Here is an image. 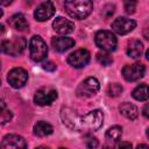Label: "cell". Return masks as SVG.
<instances>
[{"instance_id": "cell-36", "label": "cell", "mask_w": 149, "mask_h": 149, "mask_svg": "<svg viewBox=\"0 0 149 149\" xmlns=\"http://www.w3.org/2000/svg\"><path fill=\"white\" fill-rule=\"evenodd\" d=\"M59 149H68V148H59Z\"/></svg>"}, {"instance_id": "cell-29", "label": "cell", "mask_w": 149, "mask_h": 149, "mask_svg": "<svg viewBox=\"0 0 149 149\" xmlns=\"http://www.w3.org/2000/svg\"><path fill=\"white\" fill-rule=\"evenodd\" d=\"M42 68L44 70H47V71H55L56 70V65L52 62H45V63H43Z\"/></svg>"}, {"instance_id": "cell-32", "label": "cell", "mask_w": 149, "mask_h": 149, "mask_svg": "<svg viewBox=\"0 0 149 149\" xmlns=\"http://www.w3.org/2000/svg\"><path fill=\"white\" fill-rule=\"evenodd\" d=\"M9 3H12V1H1L0 0V5H9Z\"/></svg>"}, {"instance_id": "cell-5", "label": "cell", "mask_w": 149, "mask_h": 149, "mask_svg": "<svg viewBox=\"0 0 149 149\" xmlns=\"http://www.w3.org/2000/svg\"><path fill=\"white\" fill-rule=\"evenodd\" d=\"M94 41H95L97 47L104 51L109 52V51H114L116 49V44H118L116 37L109 30H99L95 34Z\"/></svg>"}, {"instance_id": "cell-9", "label": "cell", "mask_w": 149, "mask_h": 149, "mask_svg": "<svg viewBox=\"0 0 149 149\" xmlns=\"http://www.w3.org/2000/svg\"><path fill=\"white\" fill-rule=\"evenodd\" d=\"M57 98V91L54 88H40L34 95V101L36 105L47 106L51 105Z\"/></svg>"}, {"instance_id": "cell-3", "label": "cell", "mask_w": 149, "mask_h": 149, "mask_svg": "<svg viewBox=\"0 0 149 149\" xmlns=\"http://www.w3.org/2000/svg\"><path fill=\"white\" fill-rule=\"evenodd\" d=\"M104 122V114L100 109H93L86 115L81 116L79 120V129L98 130Z\"/></svg>"}, {"instance_id": "cell-17", "label": "cell", "mask_w": 149, "mask_h": 149, "mask_svg": "<svg viewBox=\"0 0 149 149\" xmlns=\"http://www.w3.org/2000/svg\"><path fill=\"white\" fill-rule=\"evenodd\" d=\"M8 23L16 30L19 31H24L28 29V22L24 17L23 14L21 13H17V14H14L12 15L9 19H8Z\"/></svg>"}, {"instance_id": "cell-30", "label": "cell", "mask_w": 149, "mask_h": 149, "mask_svg": "<svg viewBox=\"0 0 149 149\" xmlns=\"http://www.w3.org/2000/svg\"><path fill=\"white\" fill-rule=\"evenodd\" d=\"M143 115H144L146 118H148V105H146V106L143 107Z\"/></svg>"}, {"instance_id": "cell-20", "label": "cell", "mask_w": 149, "mask_h": 149, "mask_svg": "<svg viewBox=\"0 0 149 149\" xmlns=\"http://www.w3.org/2000/svg\"><path fill=\"white\" fill-rule=\"evenodd\" d=\"M143 52V44L139 40L132 41L127 47V55L132 58H139Z\"/></svg>"}, {"instance_id": "cell-19", "label": "cell", "mask_w": 149, "mask_h": 149, "mask_svg": "<svg viewBox=\"0 0 149 149\" xmlns=\"http://www.w3.org/2000/svg\"><path fill=\"white\" fill-rule=\"evenodd\" d=\"M120 112L122 115H125L127 119H130V120H135L139 115L137 107L130 102H122L120 105Z\"/></svg>"}, {"instance_id": "cell-14", "label": "cell", "mask_w": 149, "mask_h": 149, "mask_svg": "<svg viewBox=\"0 0 149 149\" xmlns=\"http://www.w3.org/2000/svg\"><path fill=\"white\" fill-rule=\"evenodd\" d=\"M52 28L56 33L61 34V35H66L70 34L74 30V23L71 22L70 20H66L62 16L56 17L52 22Z\"/></svg>"}, {"instance_id": "cell-1", "label": "cell", "mask_w": 149, "mask_h": 149, "mask_svg": "<svg viewBox=\"0 0 149 149\" xmlns=\"http://www.w3.org/2000/svg\"><path fill=\"white\" fill-rule=\"evenodd\" d=\"M64 8L71 17L83 20L91 14L93 9V3L90 0H72L65 1Z\"/></svg>"}, {"instance_id": "cell-27", "label": "cell", "mask_w": 149, "mask_h": 149, "mask_svg": "<svg viewBox=\"0 0 149 149\" xmlns=\"http://www.w3.org/2000/svg\"><path fill=\"white\" fill-rule=\"evenodd\" d=\"M136 2L135 1H126L125 2V12L127 14H133L135 12Z\"/></svg>"}, {"instance_id": "cell-37", "label": "cell", "mask_w": 149, "mask_h": 149, "mask_svg": "<svg viewBox=\"0 0 149 149\" xmlns=\"http://www.w3.org/2000/svg\"><path fill=\"white\" fill-rule=\"evenodd\" d=\"M0 68H1V62H0Z\"/></svg>"}, {"instance_id": "cell-31", "label": "cell", "mask_w": 149, "mask_h": 149, "mask_svg": "<svg viewBox=\"0 0 149 149\" xmlns=\"http://www.w3.org/2000/svg\"><path fill=\"white\" fill-rule=\"evenodd\" d=\"M136 149H149V148H148V146H147V144H139Z\"/></svg>"}, {"instance_id": "cell-11", "label": "cell", "mask_w": 149, "mask_h": 149, "mask_svg": "<svg viewBox=\"0 0 149 149\" xmlns=\"http://www.w3.org/2000/svg\"><path fill=\"white\" fill-rule=\"evenodd\" d=\"M1 149H27V142L21 135L8 134L2 139Z\"/></svg>"}, {"instance_id": "cell-23", "label": "cell", "mask_w": 149, "mask_h": 149, "mask_svg": "<svg viewBox=\"0 0 149 149\" xmlns=\"http://www.w3.org/2000/svg\"><path fill=\"white\" fill-rule=\"evenodd\" d=\"M122 135V128L120 126H113L106 132V137L111 141H119Z\"/></svg>"}, {"instance_id": "cell-22", "label": "cell", "mask_w": 149, "mask_h": 149, "mask_svg": "<svg viewBox=\"0 0 149 149\" xmlns=\"http://www.w3.org/2000/svg\"><path fill=\"white\" fill-rule=\"evenodd\" d=\"M13 118V114L10 109L7 107L6 102L3 100H0V125L8 123Z\"/></svg>"}, {"instance_id": "cell-12", "label": "cell", "mask_w": 149, "mask_h": 149, "mask_svg": "<svg viewBox=\"0 0 149 149\" xmlns=\"http://www.w3.org/2000/svg\"><path fill=\"white\" fill-rule=\"evenodd\" d=\"M136 27V22L132 19L128 17H118L114 20V22L112 23V28L115 33H118L119 35H126L128 33H130L134 28Z\"/></svg>"}, {"instance_id": "cell-33", "label": "cell", "mask_w": 149, "mask_h": 149, "mask_svg": "<svg viewBox=\"0 0 149 149\" xmlns=\"http://www.w3.org/2000/svg\"><path fill=\"white\" fill-rule=\"evenodd\" d=\"M35 149H50V148L49 147H45V146H40V147L35 148Z\"/></svg>"}, {"instance_id": "cell-6", "label": "cell", "mask_w": 149, "mask_h": 149, "mask_svg": "<svg viewBox=\"0 0 149 149\" xmlns=\"http://www.w3.org/2000/svg\"><path fill=\"white\" fill-rule=\"evenodd\" d=\"M100 88V84L97 78L88 77L84 81L79 84V86L76 90V93L78 97H93Z\"/></svg>"}, {"instance_id": "cell-16", "label": "cell", "mask_w": 149, "mask_h": 149, "mask_svg": "<svg viewBox=\"0 0 149 149\" xmlns=\"http://www.w3.org/2000/svg\"><path fill=\"white\" fill-rule=\"evenodd\" d=\"M51 44L54 49L58 52H64L69 49H71L74 45V40L71 37H65V36H58V37H52Z\"/></svg>"}, {"instance_id": "cell-25", "label": "cell", "mask_w": 149, "mask_h": 149, "mask_svg": "<svg viewBox=\"0 0 149 149\" xmlns=\"http://www.w3.org/2000/svg\"><path fill=\"white\" fill-rule=\"evenodd\" d=\"M122 92V86L118 83H112L107 87V93L109 97H118Z\"/></svg>"}, {"instance_id": "cell-24", "label": "cell", "mask_w": 149, "mask_h": 149, "mask_svg": "<svg viewBox=\"0 0 149 149\" xmlns=\"http://www.w3.org/2000/svg\"><path fill=\"white\" fill-rule=\"evenodd\" d=\"M97 61L104 66H108V65H111L113 63L112 56L109 54H107V52H98L97 54Z\"/></svg>"}, {"instance_id": "cell-13", "label": "cell", "mask_w": 149, "mask_h": 149, "mask_svg": "<svg viewBox=\"0 0 149 149\" xmlns=\"http://www.w3.org/2000/svg\"><path fill=\"white\" fill-rule=\"evenodd\" d=\"M55 6L51 1H44L42 2L41 5L37 6V8L35 9V13H34V16L37 21H47L49 20L50 17L54 16L55 14Z\"/></svg>"}, {"instance_id": "cell-8", "label": "cell", "mask_w": 149, "mask_h": 149, "mask_svg": "<svg viewBox=\"0 0 149 149\" xmlns=\"http://www.w3.org/2000/svg\"><path fill=\"white\" fill-rule=\"evenodd\" d=\"M7 80L9 85L14 88H20L24 86V84L28 80V73L22 68H14L12 69L7 74Z\"/></svg>"}, {"instance_id": "cell-10", "label": "cell", "mask_w": 149, "mask_h": 149, "mask_svg": "<svg viewBox=\"0 0 149 149\" xmlns=\"http://www.w3.org/2000/svg\"><path fill=\"white\" fill-rule=\"evenodd\" d=\"M90 58L91 55L86 49H79L70 54V56L68 57V63L76 69H80L84 68L90 62Z\"/></svg>"}, {"instance_id": "cell-34", "label": "cell", "mask_w": 149, "mask_h": 149, "mask_svg": "<svg viewBox=\"0 0 149 149\" xmlns=\"http://www.w3.org/2000/svg\"><path fill=\"white\" fill-rule=\"evenodd\" d=\"M3 30H5V27H3V24H1V23H0V35L3 33Z\"/></svg>"}, {"instance_id": "cell-21", "label": "cell", "mask_w": 149, "mask_h": 149, "mask_svg": "<svg viewBox=\"0 0 149 149\" xmlns=\"http://www.w3.org/2000/svg\"><path fill=\"white\" fill-rule=\"evenodd\" d=\"M133 98L139 101H146L148 99V86L147 84H140L136 86L132 93Z\"/></svg>"}, {"instance_id": "cell-39", "label": "cell", "mask_w": 149, "mask_h": 149, "mask_svg": "<svg viewBox=\"0 0 149 149\" xmlns=\"http://www.w3.org/2000/svg\"><path fill=\"white\" fill-rule=\"evenodd\" d=\"M0 149H1V146H0Z\"/></svg>"}, {"instance_id": "cell-15", "label": "cell", "mask_w": 149, "mask_h": 149, "mask_svg": "<svg viewBox=\"0 0 149 149\" xmlns=\"http://www.w3.org/2000/svg\"><path fill=\"white\" fill-rule=\"evenodd\" d=\"M61 115H62L64 125H66L69 128H71L73 130H80L79 129V120H80V118L77 116V114L72 109L63 108Z\"/></svg>"}, {"instance_id": "cell-2", "label": "cell", "mask_w": 149, "mask_h": 149, "mask_svg": "<svg viewBox=\"0 0 149 149\" xmlns=\"http://www.w3.org/2000/svg\"><path fill=\"white\" fill-rule=\"evenodd\" d=\"M27 47V41L23 37H15L13 40H0V52L19 56Z\"/></svg>"}, {"instance_id": "cell-38", "label": "cell", "mask_w": 149, "mask_h": 149, "mask_svg": "<svg viewBox=\"0 0 149 149\" xmlns=\"http://www.w3.org/2000/svg\"><path fill=\"white\" fill-rule=\"evenodd\" d=\"M0 84H1V79H0Z\"/></svg>"}, {"instance_id": "cell-28", "label": "cell", "mask_w": 149, "mask_h": 149, "mask_svg": "<svg viewBox=\"0 0 149 149\" xmlns=\"http://www.w3.org/2000/svg\"><path fill=\"white\" fill-rule=\"evenodd\" d=\"M113 149H132V143L127 141H118Z\"/></svg>"}, {"instance_id": "cell-26", "label": "cell", "mask_w": 149, "mask_h": 149, "mask_svg": "<svg viewBox=\"0 0 149 149\" xmlns=\"http://www.w3.org/2000/svg\"><path fill=\"white\" fill-rule=\"evenodd\" d=\"M85 144H86V147L88 149H94V148L98 147L99 142H98L97 137H93L92 135H87L86 136V140H85Z\"/></svg>"}, {"instance_id": "cell-18", "label": "cell", "mask_w": 149, "mask_h": 149, "mask_svg": "<svg viewBox=\"0 0 149 149\" xmlns=\"http://www.w3.org/2000/svg\"><path fill=\"white\" fill-rule=\"evenodd\" d=\"M33 130H34V134H35L36 136H38V137H44V136H48V135L52 134L54 127H52L50 123L45 122V121H38L37 123H35Z\"/></svg>"}, {"instance_id": "cell-35", "label": "cell", "mask_w": 149, "mask_h": 149, "mask_svg": "<svg viewBox=\"0 0 149 149\" xmlns=\"http://www.w3.org/2000/svg\"><path fill=\"white\" fill-rule=\"evenodd\" d=\"M2 14H3V12H2V9H1V8H0V17H1V16H2Z\"/></svg>"}, {"instance_id": "cell-4", "label": "cell", "mask_w": 149, "mask_h": 149, "mask_svg": "<svg viewBox=\"0 0 149 149\" xmlns=\"http://www.w3.org/2000/svg\"><path fill=\"white\" fill-rule=\"evenodd\" d=\"M29 54H30V58L35 62H41V61L45 59V57L48 55V47L41 36L35 35L30 38Z\"/></svg>"}, {"instance_id": "cell-7", "label": "cell", "mask_w": 149, "mask_h": 149, "mask_svg": "<svg viewBox=\"0 0 149 149\" xmlns=\"http://www.w3.org/2000/svg\"><path fill=\"white\" fill-rule=\"evenodd\" d=\"M146 73V68L143 64L134 63L125 65L122 69V76L127 81H136L142 78Z\"/></svg>"}]
</instances>
